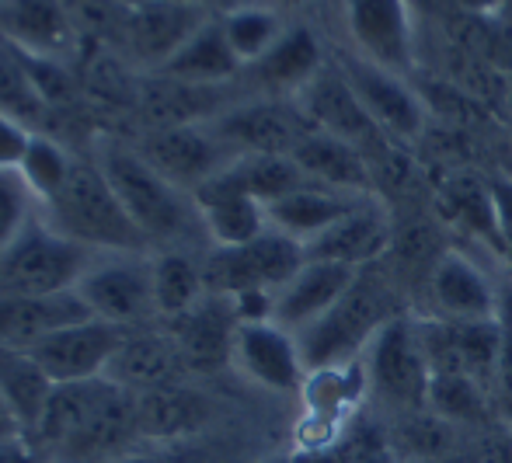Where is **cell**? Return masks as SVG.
Masks as SVG:
<instances>
[{"mask_svg": "<svg viewBox=\"0 0 512 463\" xmlns=\"http://www.w3.org/2000/svg\"><path fill=\"white\" fill-rule=\"evenodd\" d=\"M223 32H227V42L234 49V56L241 60V67H255L290 25L283 21L279 7L269 4H234L227 14L220 18Z\"/></svg>", "mask_w": 512, "mask_h": 463, "instance_id": "cell-35", "label": "cell"}, {"mask_svg": "<svg viewBox=\"0 0 512 463\" xmlns=\"http://www.w3.org/2000/svg\"><path fill=\"white\" fill-rule=\"evenodd\" d=\"M370 390L408 415H429L432 366L425 356L422 328L411 314H394L363 352Z\"/></svg>", "mask_w": 512, "mask_h": 463, "instance_id": "cell-6", "label": "cell"}, {"mask_svg": "<svg viewBox=\"0 0 512 463\" xmlns=\"http://www.w3.org/2000/svg\"><path fill=\"white\" fill-rule=\"evenodd\" d=\"M0 39L63 63L77 56L84 42L67 0H0Z\"/></svg>", "mask_w": 512, "mask_h": 463, "instance_id": "cell-19", "label": "cell"}, {"mask_svg": "<svg viewBox=\"0 0 512 463\" xmlns=\"http://www.w3.org/2000/svg\"><path fill=\"white\" fill-rule=\"evenodd\" d=\"M366 199H373V195H345V192H335V188L307 182V185H300L297 192L272 202L265 213H269L272 230L307 244V241H314V237H321L328 227H335V223L342 220V216H349L356 206H363Z\"/></svg>", "mask_w": 512, "mask_h": 463, "instance_id": "cell-25", "label": "cell"}, {"mask_svg": "<svg viewBox=\"0 0 512 463\" xmlns=\"http://www.w3.org/2000/svg\"><path fill=\"white\" fill-rule=\"evenodd\" d=\"M0 463H39V453H35L32 443H28V432L0 443Z\"/></svg>", "mask_w": 512, "mask_h": 463, "instance_id": "cell-44", "label": "cell"}, {"mask_svg": "<svg viewBox=\"0 0 512 463\" xmlns=\"http://www.w3.org/2000/svg\"><path fill=\"white\" fill-rule=\"evenodd\" d=\"M230 171H234L237 182L248 188V192L255 195L265 209H269L272 202L283 199V195L297 192L300 185H307L304 171L297 168V161H293V157L244 154V157H237V161L230 164Z\"/></svg>", "mask_w": 512, "mask_h": 463, "instance_id": "cell-36", "label": "cell"}, {"mask_svg": "<svg viewBox=\"0 0 512 463\" xmlns=\"http://www.w3.org/2000/svg\"><path fill=\"white\" fill-rule=\"evenodd\" d=\"M122 7H129V11H133V7H140V4H147V0H119Z\"/></svg>", "mask_w": 512, "mask_h": 463, "instance_id": "cell-50", "label": "cell"}, {"mask_svg": "<svg viewBox=\"0 0 512 463\" xmlns=\"http://www.w3.org/2000/svg\"><path fill=\"white\" fill-rule=\"evenodd\" d=\"M95 251L32 220L11 248L0 251V296H53L77 286Z\"/></svg>", "mask_w": 512, "mask_h": 463, "instance_id": "cell-5", "label": "cell"}, {"mask_svg": "<svg viewBox=\"0 0 512 463\" xmlns=\"http://www.w3.org/2000/svg\"><path fill=\"white\" fill-rule=\"evenodd\" d=\"M425 282H429V300L436 307L439 321H492L495 310H499V279L488 276L485 265L474 262L467 251L446 248L432 262Z\"/></svg>", "mask_w": 512, "mask_h": 463, "instance_id": "cell-16", "label": "cell"}, {"mask_svg": "<svg viewBox=\"0 0 512 463\" xmlns=\"http://www.w3.org/2000/svg\"><path fill=\"white\" fill-rule=\"evenodd\" d=\"M77 296L91 317L119 328H136L154 307V262L143 255H95L77 279Z\"/></svg>", "mask_w": 512, "mask_h": 463, "instance_id": "cell-8", "label": "cell"}, {"mask_svg": "<svg viewBox=\"0 0 512 463\" xmlns=\"http://www.w3.org/2000/svg\"><path fill=\"white\" fill-rule=\"evenodd\" d=\"M370 394V376H366L363 359H352L342 366H324V370H310L304 380V408L314 418H328V422L342 425L352 411L363 404Z\"/></svg>", "mask_w": 512, "mask_h": 463, "instance_id": "cell-32", "label": "cell"}, {"mask_svg": "<svg viewBox=\"0 0 512 463\" xmlns=\"http://www.w3.org/2000/svg\"><path fill=\"white\" fill-rule=\"evenodd\" d=\"M56 383L49 380L46 370L32 359V352L21 349H0V394L11 408L14 422L25 432H35Z\"/></svg>", "mask_w": 512, "mask_h": 463, "instance_id": "cell-33", "label": "cell"}, {"mask_svg": "<svg viewBox=\"0 0 512 463\" xmlns=\"http://www.w3.org/2000/svg\"><path fill=\"white\" fill-rule=\"evenodd\" d=\"M328 60L331 56H324L321 39L307 25H290L283 32V39L248 70L269 91V98H297L321 74Z\"/></svg>", "mask_w": 512, "mask_h": 463, "instance_id": "cell-24", "label": "cell"}, {"mask_svg": "<svg viewBox=\"0 0 512 463\" xmlns=\"http://www.w3.org/2000/svg\"><path fill=\"white\" fill-rule=\"evenodd\" d=\"M136 397V432L140 439H154V443H175L192 432H199L209 418V404L196 390L189 387H157L143 390Z\"/></svg>", "mask_w": 512, "mask_h": 463, "instance_id": "cell-29", "label": "cell"}, {"mask_svg": "<svg viewBox=\"0 0 512 463\" xmlns=\"http://www.w3.org/2000/svg\"><path fill=\"white\" fill-rule=\"evenodd\" d=\"M342 18L352 53L411 77L418 60V28L408 0H342Z\"/></svg>", "mask_w": 512, "mask_h": 463, "instance_id": "cell-10", "label": "cell"}, {"mask_svg": "<svg viewBox=\"0 0 512 463\" xmlns=\"http://www.w3.org/2000/svg\"><path fill=\"white\" fill-rule=\"evenodd\" d=\"M0 112L25 122V126L35 129V133H42L39 126H46V119L53 115L7 42H0Z\"/></svg>", "mask_w": 512, "mask_h": 463, "instance_id": "cell-38", "label": "cell"}, {"mask_svg": "<svg viewBox=\"0 0 512 463\" xmlns=\"http://www.w3.org/2000/svg\"><path fill=\"white\" fill-rule=\"evenodd\" d=\"M21 425L14 422V418H0V443H4V439H14V436H21Z\"/></svg>", "mask_w": 512, "mask_h": 463, "instance_id": "cell-47", "label": "cell"}, {"mask_svg": "<svg viewBox=\"0 0 512 463\" xmlns=\"http://www.w3.org/2000/svg\"><path fill=\"white\" fill-rule=\"evenodd\" d=\"M495 324H499V373H495V394H499L502 408L512 418V272L499 279V310H495Z\"/></svg>", "mask_w": 512, "mask_h": 463, "instance_id": "cell-41", "label": "cell"}, {"mask_svg": "<svg viewBox=\"0 0 512 463\" xmlns=\"http://www.w3.org/2000/svg\"><path fill=\"white\" fill-rule=\"evenodd\" d=\"M206 272L182 251H164L154 258V307L161 317H175L196 310L206 300Z\"/></svg>", "mask_w": 512, "mask_h": 463, "instance_id": "cell-34", "label": "cell"}, {"mask_svg": "<svg viewBox=\"0 0 512 463\" xmlns=\"http://www.w3.org/2000/svg\"><path fill=\"white\" fill-rule=\"evenodd\" d=\"M171 324H175L171 338H175L189 370H213V366L230 359V345H234V328H237L230 300H223V296L203 300L196 310L175 317Z\"/></svg>", "mask_w": 512, "mask_h": 463, "instance_id": "cell-27", "label": "cell"}, {"mask_svg": "<svg viewBox=\"0 0 512 463\" xmlns=\"http://www.w3.org/2000/svg\"><path fill=\"white\" fill-rule=\"evenodd\" d=\"M70 171H74V157H70V150L49 133H35L25 157H21V164H18V175L25 178L28 192H32L35 202H42V206L67 185Z\"/></svg>", "mask_w": 512, "mask_h": 463, "instance_id": "cell-37", "label": "cell"}, {"mask_svg": "<svg viewBox=\"0 0 512 463\" xmlns=\"http://www.w3.org/2000/svg\"><path fill=\"white\" fill-rule=\"evenodd\" d=\"M485 463H512V436H485Z\"/></svg>", "mask_w": 512, "mask_h": 463, "instance_id": "cell-46", "label": "cell"}, {"mask_svg": "<svg viewBox=\"0 0 512 463\" xmlns=\"http://www.w3.org/2000/svg\"><path fill=\"white\" fill-rule=\"evenodd\" d=\"M126 331L133 328H119V324H105L91 317V321L70 324V328L56 331L53 338L39 342L32 349V359L46 370L53 383L98 380V376L108 373Z\"/></svg>", "mask_w": 512, "mask_h": 463, "instance_id": "cell-17", "label": "cell"}, {"mask_svg": "<svg viewBox=\"0 0 512 463\" xmlns=\"http://www.w3.org/2000/svg\"><path fill=\"white\" fill-rule=\"evenodd\" d=\"M230 363L251 383L272 394H300L307 380V363L293 331L276 321H244L234 328Z\"/></svg>", "mask_w": 512, "mask_h": 463, "instance_id": "cell-13", "label": "cell"}, {"mask_svg": "<svg viewBox=\"0 0 512 463\" xmlns=\"http://www.w3.org/2000/svg\"><path fill=\"white\" fill-rule=\"evenodd\" d=\"M189 4H203V7H209V4H213V0H189Z\"/></svg>", "mask_w": 512, "mask_h": 463, "instance_id": "cell-51", "label": "cell"}, {"mask_svg": "<svg viewBox=\"0 0 512 463\" xmlns=\"http://www.w3.org/2000/svg\"><path fill=\"white\" fill-rule=\"evenodd\" d=\"M488 185H492L495 220H499V234H502V244H506V258L512 265V178L506 175L488 178Z\"/></svg>", "mask_w": 512, "mask_h": 463, "instance_id": "cell-43", "label": "cell"}, {"mask_svg": "<svg viewBox=\"0 0 512 463\" xmlns=\"http://www.w3.org/2000/svg\"><path fill=\"white\" fill-rule=\"evenodd\" d=\"M338 63V70L345 74V81L352 84L356 98L363 101V108L370 112L373 126L394 143H415L429 126V105L425 94L411 88L405 74H394L377 63L363 60L359 53L345 49V53L331 56Z\"/></svg>", "mask_w": 512, "mask_h": 463, "instance_id": "cell-9", "label": "cell"}, {"mask_svg": "<svg viewBox=\"0 0 512 463\" xmlns=\"http://www.w3.org/2000/svg\"><path fill=\"white\" fill-rule=\"evenodd\" d=\"M0 418H14L11 408H7V401H4V394H0Z\"/></svg>", "mask_w": 512, "mask_h": 463, "instance_id": "cell-48", "label": "cell"}, {"mask_svg": "<svg viewBox=\"0 0 512 463\" xmlns=\"http://www.w3.org/2000/svg\"><path fill=\"white\" fill-rule=\"evenodd\" d=\"M436 209L443 220L460 227L467 237L488 244L495 255H506V244L499 234V220H495V202L492 185L485 178L471 175V171H457L450 175L436 192Z\"/></svg>", "mask_w": 512, "mask_h": 463, "instance_id": "cell-30", "label": "cell"}, {"mask_svg": "<svg viewBox=\"0 0 512 463\" xmlns=\"http://www.w3.org/2000/svg\"><path fill=\"white\" fill-rule=\"evenodd\" d=\"M394 314H401V310L391 303V293L384 289V282L373 279L370 272H359V279L352 282L349 293H345L328 314L317 317L310 328H304L297 335L307 373L363 359L370 338L377 335Z\"/></svg>", "mask_w": 512, "mask_h": 463, "instance_id": "cell-4", "label": "cell"}, {"mask_svg": "<svg viewBox=\"0 0 512 463\" xmlns=\"http://www.w3.org/2000/svg\"><path fill=\"white\" fill-rule=\"evenodd\" d=\"M297 108L307 119V126L314 133L338 136L345 143H356L370 154V147H380L387 140L377 126H373L370 112L363 108V101L356 98L352 84L345 81V74L338 70L335 60L324 63V70L297 94Z\"/></svg>", "mask_w": 512, "mask_h": 463, "instance_id": "cell-15", "label": "cell"}, {"mask_svg": "<svg viewBox=\"0 0 512 463\" xmlns=\"http://www.w3.org/2000/svg\"><path fill=\"white\" fill-rule=\"evenodd\" d=\"M95 164L102 168L112 192L119 195L122 209L136 223V230L147 237V244H168V251H175V244L192 234V227L199 223L192 195L175 188L164 175H157L136 147L105 136V140H98Z\"/></svg>", "mask_w": 512, "mask_h": 463, "instance_id": "cell-2", "label": "cell"}, {"mask_svg": "<svg viewBox=\"0 0 512 463\" xmlns=\"http://www.w3.org/2000/svg\"><path fill=\"white\" fill-rule=\"evenodd\" d=\"M213 18L209 7L189 4V0H147V4L133 7L126 18V35H122V49L129 60H136L147 70H164L171 56Z\"/></svg>", "mask_w": 512, "mask_h": 463, "instance_id": "cell-14", "label": "cell"}, {"mask_svg": "<svg viewBox=\"0 0 512 463\" xmlns=\"http://www.w3.org/2000/svg\"><path fill=\"white\" fill-rule=\"evenodd\" d=\"M42 209L56 234L95 255H143V248H150L95 161H74L67 185Z\"/></svg>", "mask_w": 512, "mask_h": 463, "instance_id": "cell-3", "label": "cell"}, {"mask_svg": "<svg viewBox=\"0 0 512 463\" xmlns=\"http://www.w3.org/2000/svg\"><path fill=\"white\" fill-rule=\"evenodd\" d=\"M136 150L147 157V164L157 175H164L171 185L189 195L237 161V154L213 133L209 122L150 129V136Z\"/></svg>", "mask_w": 512, "mask_h": 463, "instance_id": "cell-12", "label": "cell"}, {"mask_svg": "<svg viewBox=\"0 0 512 463\" xmlns=\"http://www.w3.org/2000/svg\"><path fill=\"white\" fill-rule=\"evenodd\" d=\"M279 7H300V4H307V0H276Z\"/></svg>", "mask_w": 512, "mask_h": 463, "instance_id": "cell-49", "label": "cell"}, {"mask_svg": "<svg viewBox=\"0 0 512 463\" xmlns=\"http://www.w3.org/2000/svg\"><path fill=\"white\" fill-rule=\"evenodd\" d=\"M35 436L60 463H102L140 439L136 397L108 376L81 383H56Z\"/></svg>", "mask_w": 512, "mask_h": 463, "instance_id": "cell-1", "label": "cell"}, {"mask_svg": "<svg viewBox=\"0 0 512 463\" xmlns=\"http://www.w3.org/2000/svg\"><path fill=\"white\" fill-rule=\"evenodd\" d=\"M485 411V387L464 373H432L429 415L450 422H478Z\"/></svg>", "mask_w": 512, "mask_h": 463, "instance_id": "cell-39", "label": "cell"}, {"mask_svg": "<svg viewBox=\"0 0 512 463\" xmlns=\"http://www.w3.org/2000/svg\"><path fill=\"white\" fill-rule=\"evenodd\" d=\"M32 202L35 195L28 192L25 178L18 171H0V251L11 248L14 237L35 220Z\"/></svg>", "mask_w": 512, "mask_h": 463, "instance_id": "cell-40", "label": "cell"}, {"mask_svg": "<svg viewBox=\"0 0 512 463\" xmlns=\"http://www.w3.org/2000/svg\"><path fill=\"white\" fill-rule=\"evenodd\" d=\"M140 108L147 115L150 129L192 126V122H213L230 108L223 101V88H203V84H185L168 74H157L143 84Z\"/></svg>", "mask_w": 512, "mask_h": 463, "instance_id": "cell-28", "label": "cell"}, {"mask_svg": "<svg viewBox=\"0 0 512 463\" xmlns=\"http://www.w3.org/2000/svg\"><path fill=\"white\" fill-rule=\"evenodd\" d=\"M157 74H168L185 84H203V88H227L237 74H244V67L234 56V49H230L220 18H209L206 25L171 56L168 67L157 70Z\"/></svg>", "mask_w": 512, "mask_h": 463, "instance_id": "cell-31", "label": "cell"}, {"mask_svg": "<svg viewBox=\"0 0 512 463\" xmlns=\"http://www.w3.org/2000/svg\"><path fill=\"white\" fill-rule=\"evenodd\" d=\"M213 133L234 150L237 157L244 154H276L293 157V150L307 140L310 126L300 115L293 98H258L244 105H230L223 115H216Z\"/></svg>", "mask_w": 512, "mask_h": 463, "instance_id": "cell-11", "label": "cell"}, {"mask_svg": "<svg viewBox=\"0 0 512 463\" xmlns=\"http://www.w3.org/2000/svg\"><path fill=\"white\" fill-rule=\"evenodd\" d=\"M394 248V220L380 199H366L349 216L328 227L321 237L304 244V255L314 262H338L349 269H366V265L380 262L387 251Z\"/></svg>", "mask_w": 512, "mask_h": 463, "instance_id": "cell-20", "label": "cell"}, {"mask_svg": "<svg viewBox=\"0 0 512 463\" xmlns=\"http://www.w3.org/2000/svg\"><path fill=\"white\" fill-rule=\"evenodd\" d=\"M293 161L304 171L307 182L335 188L345 195H373V185H377L370 154L356 143H345L328 133L310 129L307 140L293 150Z\"/></svg>", "mask_w": 512, "mask_h": 463, "instance_id": "cell-23", "label": "cell"}, {"mask_svg": "<svg viewBox=\"0 0 512 463\" xmlns=\"http://www.w3.org/2000/svg\"><path fill=\"white\" fill-rule=\"evenodd\" d=\"M91 321L77 289L53 296H0V349L32 352L70 324Z\"/></svg>", "mask_w": 512, "mask_h": 463, "instance_id": "cell-22", "label": "cell"}, {"mask_svg": "<svg viewBox=\"0 0 512 463\" xmlns=\"http://www.w3.org/2000/svg\"><path fill=\"white\" fill-rule=\"evenodd\" d=\"M363 269H349V265L338 262H314L307 258L297 269V276L286 282L276 293V303H272V321L283 324L286 331L300 335L304 328L324 317L345 293L352 289V282L359 279Z\"/></svg>", "mask_w": 512, "mask_h": 463, "instance_id": "cell-21", "label": "cell"}, {"mask_svg": "<svg viewBox=\"0 0 512 463\" xmlns=\"http://www.w3.org/2000/svg\"><path fill=\"white\" fill-rule=\"evenodd\" d=\"M185 370V359L178 352L175 338L150 335V331H126L119 352H115L112 366H108V380L119 387L143 394V390L171 387L178 383V373Z\"/></svg>", "mask_w": 512, "mask_h": 463, "instance_id": "cell-26", "label": "cell"}, {"mask_svg": "<svg viewBox=\"0 0 512 463\" xmlns=\"http://www.w3.org/2000/svg\"><path fill=\"white\" fill-rule=\"evenodd\" d=\"M32 136H35V129H28L25 122L0 112V171H18Z\"/></svg>", "mask_w": 512, "mask_h": 463, "instance_id": "cell-42", "label": "cell"}, {"mask_svg": "<svg viewBox=\"0 0 512 463\" xmlns=\"http://www.w3.org/2000/svg\"><path fill=\"white\" fill-rule=\"evenodd\" d=\"M453 4H457L464 14H471V18L492 21L495 14H502V7H506V0H453Z\"/></svg>", "mask_w": 512, "mask_h": 463, "instance_id": "cell-45", "label": "cell"}, {"mask_svg": "<svg viewBox=\"0 0 512 463\" xmlns=\"http://www.w3.org/2000/svg\"><path fill=\"white\" fill-rule=\"evenodd\" d=\"M304 262V244L269 227L262 237L241 244V248H213V255L203 265L206 289L213 296H227V300L244 293L276 296Z\"/></svg>", "mask_w": 512, "mask_h": 463, "instance_id": "cell-7", "label": "cell"}, {"mask_svg": "<svg viewBox=\"0 0 512 463\" xmlns=\"http://www.w3.org/2000/svg\"><path fill=\"white\" fill-rule=\"evenodd\" d=\"M199 223L213 248H241L269 230V213L265 206L234 178V171L223 168L216 178L199 185L192 192Z\"/></svg>", "mask_w": 512, "mask_h": 463, "instance_id": "cell-18", "label": "cell"}, {"mask_svg": "<svg viewBox=\"0 0 512 463\" xmlns=\"http://www.w3.org/2000/svg\"><path fill=\"white\" fill-rule=\"evenodd\" d=\"M509 140H512V115H509Z\"/></svg>", "mask_w": 512, "mask_h": 463, "instance_id": "cell-52", "label": "cell"}]
</instances>
